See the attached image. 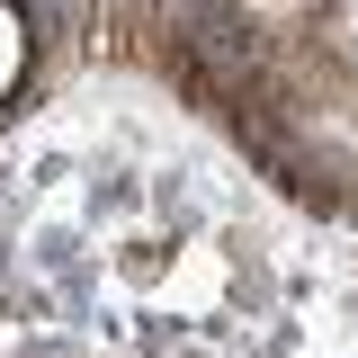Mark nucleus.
<instances>
[{
    "instance_id": "nucleus-1",
    "label": "nucleus",
    "mask_w": 358,
    "mask_h": 358,
    "mask_svg": "<svg viewBox=\"0 0 358 358\" xmlns=\"http://www.w3.org/2000/svg\"><path fill=\"white\" fill-rule=\"evenodd\" d=\"M18 81H27V18L0 0V108L18 99Z\"/></svg>"
}]
</instances>
